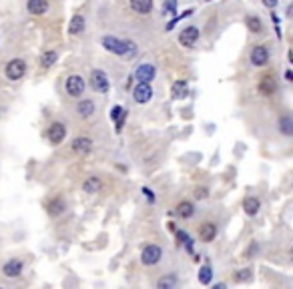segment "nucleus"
I'll use <instances>...</instances> for the list:
<instances>
[{
  "label": "nucleus",
  "instance_id": "412c9836",
  "mask_svg": "<svg viewBox=\"0 0 293 289\" xmlns=\"http://www.w3.org/2000/svg\"><path fill=\"white\" fill-rule=\"evenodd\" d=\"M76 113L78 116H83V118H89L92 113H94V103L91 98H85V100H78V105H76Z\"/></svg>",
  "mask_w": 293,
  "mask_h": 289
},
{
  "label": "nucleus",
  "instance_id": "aec40b11",
  "mask_svg": "<svg viewBox=\"0 0 293 289\" xmlns=\"http://www.w3.org/2000/svg\"><path fill=\"white\" fill-rule=\"evenodd\" d=\"M128 4L139 14H149L153 10V0H128Z\"/></svg>",
  "mask_w": 293,
  "mask_h": 289
},
{
  "label": "nucleus",
  "instance_id": "e433bc0d",
  "mask_svg": "<svg viewBox=\"0 0 293 289\" xmlns=\"http://www.w3.org/2000/svg\"><path fill=\"white\" fill-rule=\"evenodd\" d=\"M263 4H265V6L269 8V10H273L275 6H277V4H279V0H263Z\"/></svg>",
  "mask_w": 293,
  "mask_h": 289
},
{
  "label": "nucleus",
  "instance_id": "c756f323",
  "mask_svg": "<svg viewBox=\"0 0 293 289\" xmlns=\"http://www.w3.org/2000/svg\"><path fill=\"white\" fill-rule=\"evenodd\" d=\"M177 0H163V14H175Z\"/></svg>",
  "mask_w": 293,
  "mask_h": 289
},
{
  "label": "nucleus",
  "instance_id": "79ce46f5",
  "mask_svg": "<svg viewBox=\"0 0 293 289\" xmlns=\"http://www.w3.org/2000/svg\"><path fill=\"white\" fill-rule=\"evenodd\" d=\"M205 2H213V0H205Z\"/></svg>",
  "mask_w": 293,
  "mask_h": 289
},
{
  "label": "nucleus",
  "instance_id": "ddd939ff",
  "mask_svg": "<svg viewBox=\"0 0 293 289\" xmlns=\"http://www.w3.org/2000/svg\"><path fill=\"white\" fill-rule=\"evenodd\" d=\"M73 151L78 153V155H87V153L92 151V139H89V137H76L73 141Z\"/></svg>",
  "mask_w": 293,
  "mask_h": 289
},
{
  "label": "nucleus",
  "instance_id": "a19ab883",
  "mask_svg": "<svg viewBox=\"0 0 293 289\" xmlns=\"http://www.w3.org/2000/svg\"><path fill=\"white\" fill-rule=\"evenodd\" d=\"M213 287H215V289H225V283H215Z\"/></svg>",
  "mask_w": 293,
  "mask_h": 289
},
{
  "label": "nucleus",
  "instance_id": "f704fd0d",
  "mask_svg": "<svg viewBox=\"0 0 293 289\" xmlns=\"http://www.w3.org/2000/svg\"><path fill=\"white\" fill-rule=\"evenodd\" d=\"M187 239H189V235H187L185 231H177V243H179V245H183Z\"/></svg>",
  "mask_w": 293,
  "mask_h": 289
},
{
  "label": "nucleus",
  "instance_id": "9d476101",
  "mask_svg": "<svg viewBox=\"0 0 293 289\" xmlns=\"http://www.w3.org/2000/svg\"><path fill=\"white\" fill-rule=\"evenodd\" d=\"M64 137H67V127L62 123H53L51 129H48V141L53 145H60L64 141Z\"/></svg>",
  "mask_w": 293,
  "mask_h": 289
},
{
  "label": "nucleus",
  "instance_id": "4468645a",
  "mask_svg": "<svg viewBox=\"0 0 293 289\" xmlns=\"http://www.w3.org/2000/svg\"><path fill=\"white\" fill-rule=\"evenodd\" d=\"M85 26H87L85 16L83 14H74L71 19V22H69V35H73V37L80 35V32H85Z\"/></svg>",
  "mask_w": 293,
  "mask_h": 289
},
{
  "label": "nucleus",
  "instance_id": "f03ea898",
  "mask_svg": "<svg viewBox=\"0 0 293 289\" xmlns=\"http://www.w3.org/2000/svg\"><path fill=\"white\" fill-rule=\"evenodd\" d=\"M89 82H91V89H92L94 93H101V95H107L109 89H110L109 75H107L105 71H101V69H94V71L91 73Z\"/></svg>",
  "mask_w": 293,
  "mask_h": 289
},
{
  "label": "nucleus",
  "instance_id": "2f4dec72",
  "mask_svg": "<svg viewBox=\"0 0 293 289\" xmlns=\"http://www.w3.org/2000/svg\"><path fill=\"white\" fill-rule=\"evenodd\" d=\"M207 195H209L207 187H195V191H193V197H195V199H207Z\"/></svg>",
  "mask_w": 293,
  "mask_h": 289
},
{
  "label": "nucleus",
  "instance_id": "f3484780",
  "mask_svg": "<svg viewBox=\"0 0 293 289\" xmlns=\"http://www.w3.org/2000/svg\"><path fill=\"white\" fill-rule=\"evenodd\" d=\"M275 89H277V84H275V78L271 75L263 77L261 80H259V93L265 95V96H271L275 93Z\"/></svg>",
  "mask_w": 293,
  "mask_h": 289
},
{
  "label": "nucleus",
  "instance_id": "bb28decb",
  "mask_svg": "<svg viewBox=\"0 0 293 289\" xmlns=\"http://www.w3.org/2000/svg\"><path fill=\"white\" fill-rule=\"evenodd\" d=\"M177 283H179L177 275L169 273V275H165V277H161V279L157 281V289H173V287H177Z\"/></svg>",
  "mask_w": 293,
  "mask_h": 289
},
{
  "label": "nucleus",
  "instance_id": "7c9ffc66",
  "mask_svg": "<svg viewBox=\"0 0 293 289\" xmlns=\"http://www.w3.org/2000/svg\"><path fill=\"white\" fill-rule=\"evenodd\" d=\"M251 269H239L237 273H235V281H247V279H251Z\"/></svg>",
  "mask_w": 293,
  "mask_h": 289
},
{
  "label": "nucleus",
  "instance_id": "c85d7f7f",
  "mask_svg": "<svg viewBox=\"0 0 293 289\" xmlns=\"http://www.w3.org/2000/svg\"><path fill=\"white\" fill-rule=\"evenodd\" d=\"M191 14H193V8H187V10H183L181 14H175V19H173V20H169V24H167V30H173V28L177 26V22H179V20L189 19Z\"/></svg>",
  "mask_w": 293,
  "mask_h": 289
},
{
  "label": "nucleus",
  "instance_id": "58836bf2",
  "mask_svg": "<svg viewBox=\"0 0 293 289\" xmlns=\"http://www.w3.org/2000/svg\"><path fill=\"white\" fill-rule=\"evenodd\" d=\"M271 22H273V24H279V22H281V19H279V16L275 14V12H271Z\"/></svg>",
  "mask_w": 293,
  "mask_h": 289
},
{
  "label": "nucleus",
  "instance_id": "39448f33",
  "mask_svg": "<svg viewBox=\"0 0 293 289\" xmlns=\"http://www.w3.org/2000/svg\"><path fill=\"white\" fill-rule=\"evenodd\" d=\"M163 257V249L159 245H146L141 253V261L143 265H157Z\"/></svg>",
  "mask_w": 293,
  "mask_h": 289
},
{
  "label": "nucleus",
  "instance_id": "473e14b6",
  "mask_svg": "<svg viewBox=\"0 0 293 289\" xmlns=\"http://www.w3.org/2000/svg\"><path fill=\"white\" fill-rule=\"evenodd\" d=\"M125 121H127V111L123 109V113L119 115V118L115 121V131H117V133H121V131H123V125H125Z\"/></svg>",
  "mask_w": 293,
  "mask_h": 289
},
{
  "label": "nucleus",
  "instance_id": "dca6fc26",
  "mask_svg": "<svg viewBox=\"0 0 293 289\" xmlns=\"http://www.w3.org/2000/svg\"><path fill=\"white\" fill-rule=\"evenodd\" d=\"M259 209H261V201H259L257 197H245L243 199V211H245V215L253 217L259 213Z\"/></svg>",
  "mask_w": 293,
  "mask_h": 289
},
{
  "label": "nucleus",
  "instance_id": "cd10ccee",
  "mask_svg": "<svg viewBox=\"0 0 293 289\" xmlns=\"http://www.w3.org/2000/svg\"><path fill=\"white\" fill-rule=\"evenodd\" d=\"M211 281H213V269H211V265H203L199 269V283L201 285H209Z\"/></svg>",
  "mask_w": 293,
  "mask_h": 289
},
{
  "label": "nucleus",
  "instance_id": "a211bd4d",
  "mask_svg": "<svg viewBox=\"0 0 293 289\" xmlns=\"http://www.w3.org/2000/svg\"><path fill=\"white\" fill-rule=\"evenodd\" d=\"M187 93H189V82L187 80H175V84H173V87H171V96L173 98H185L187 96Z\"/></svg>",
  "mask_w": 293,
  "mask_h": 289
},
{
  "label": "nucleus",
  "instance_id": "b1692460",
  "mask_svg": "<svg viewBox=\"0 0 293 289\" xmlns=\"http://www.w3.org/2000/svg\"><path fill=\"white\" fill-rule=\"evenodd\" d=\"M245 24H247L249 32H253V35H261V32H263V22H261L259 16H247Z\"/></svg>",
  "mask_w": 293,
  "mask_h": 289
},
{
  "label": "nucleus",
  "instance_id": "c9c22d12",
  "mask_svg": "<svg viewBox=\"0 0 293 289\" xmlns=\"http://www.w3.org/2000/svg\"><path fill=\"white\" fill-rule=\"evenodd\" d=\"M121 113H123V107H119V105H117V107H112V109H110V118H112V121H117Z\"/></svg>",
  "mask_w": 293,
  "mask_h": 289
},
{
  "label": "nucleus",
  "instance_id": "4be33fe9",
  "mask_svg": "<svg viewBox=\"0 0 293 289\" xmlns=\"http://www.w3.org/2000/svg\"><path fill=\"white\" fill-rule=\"evenodd\" d=\"M101 187H103V183H101L99 177H89V179H85V183H83V191L89 193V195H94V193L101 191Z\"/></svg>",
  "mask_w": 293,
  "mask_h": 289
},
{
  "label": "nucleus",
  "instance_id": "0eeeda50",
  "mask_svg": "<svg viewBox=\"0 0 293 289\" xmlns=\"http://www.w3.org/2000/svg\"><path fill=\"white\" fill-rule=\"evenodd\" d=\"M155 75H157L155 64L143 62V64H139V69H137L135 75H131V77H133L135 80H139V82H151V80L155 78Z\"/></svg>",
  "mask_w": 293,
  "mask_h": 289
},
{
  "label": "nucleus",
  "instance_id": "5701e85b",
  "mask_svg": "<svg viewBox=\"0 0 293 289\" xmlns=\"http://www.w3.org/2000/svg\"><path fill=\"white\" fill-rule=\"evenodd\" d=\"M177 215L181 217V219H191L195 215V205L191 201H181L177 205Z\"/></svg>",
  "mask_w": 293,
  "mask_h": 289
},
{
  "label": "nucleus",
  "instance_id": "6e6552de",
  "mask_svg": "<svg viewBox=\"0 0 293 289\" xmlns=\"http://www.w3.org/2000/svg\"><path fill=\"white\" fill-rule=\"evenodd\" d=\"M133 96L139 105H146L149 100L153 98V87H151V82H139L135 91H133Z\"/></svg>",
  "mask_w": 293,
  "mask_h": 289
},
{
  "label": "nucleus",
  "instance_id": "393cba45",
  "mask_svg": "<svg viewBox=\"0 0 293 289\" xmlns=\"http://www.w3.org/2000/svg\"><path fill=\"white\" fill-rule=\"evenodd\" d=\"M56 58H58L56 50H46V53H42V57H40V66L42 69H51V66L56 62Z\"/></svg>",
  "mask_w": 293,
  "mask_h": 289
},
{
  "label": "nucleus",
  "instance_id": "1a4fd4ad",
  "mask_svg": "<svg viewBox=\"0 0 293 289\" xmlns=\"http://www.w3.org/2000/svg\"><path fill=\"white\" fill-rule=\"evenodd\" d=\"M251 64L253 66H265L269 62V48L263 44H257L251 48Z\"/></svg>",
  "mask_w": 293,
  "mask_h": 289
},
{
  "label": "nucleus",
  "instance_id": "423d86ee",
  "mask_svg": "<svg viewBox=\"0 0 293 289\" xmlns=\"http://www.w3.org/2000/svg\"><path fill=\"white\" fill-rule=\"evenodd\" d=\"M64 89H67L69 96H80L85 93V78L78 75H71L64 82Z\"/></svg>",
  "mask_w": 293,
  "mask_h": 289
},
{
  "label": "nucleus",
  "instance_id": "9b49d317",
  "mask_svg": "<svg viewBox=\"0 0 293 289\" xmlns=\"http://www.w3.org/2000/svg\"><path fill=\"white\" fill-rule=\"evenodd\" d=\"M217 237V225L211 223V221H205V223H201L199 227V239L203 243H211Z\"/></svg>",
  "mask_w": 293,
  "mask_h": 289
},
{
  "label": "nucleus",
  "instance_id": "7ed1b4c3",
  "mask_svg": "<svg viewBox=\"0 0 293 289\" xmlns=\"http://www.w3.org/2000/svg\"><path fill=\"white\" fill-rule=\"evenodd\" d=\"M199 37L201 35H199V28L197 26H185L181 32H179V44L185 46V48H191V46L197 44Z\"/></svg>",
  "mask_w": 293,
  "mask_h": 289
},
{
  "label": "nucleus",
  "instance_id": "f257e3e1",
  "mask_svg": "<svg viewBox=\"0 0 293 289\" xmlns=\"http://www.w3.org/2000/svg\"><path fill=\"white\" fill-rule=\"evenodd\" d=\"M101 44L107 53L110 55H117V57H135L137 55V44L133 40H121L117 37H103Z\"/></svg>",
  "mask_w": 293,
  "mask_h": 289
},
{
  "label": "nucleus",
  "instance_id": "6ab92c4d",
  "mask_svg": "<svg viewBox=\"0 0 293 289\" xmlns=\"http://www.w3.org/2000/svg\"><path fill=\"white\" fill-rule=\"evenodd\" d=\"M64 209H67V203H64L60 197L53 199V201H48V205H46V211L48 215H53V217H58L64 213Z\"/></svg>",
  "mask_w": 293,
  "mask_h": 289
},
{
  "label": "nucleus",
  "instance_id": "ea45409f",
  "mask_svg": "<svg viewBox=\"0 0 293 289\" xmlns=\"http://www.w3.org/2000/svg\"><path fill=\"white\" fill-rule=\"evenodd\" d=\"M285 80H287V82H293V73H291L289 69L285 71Z\"/></svg>",
  "mask_w": 293,
  "mask_h": 289
},
{
  "label": "nucleus",
  "instance_id": "72a5a7b5",
  "mask_svg": "<svg viewBox=\"0 0 293 289\" xmlns=\"http://www.w3.org/2000/svg\"><path fill=\"white\" fill-rule=\"evenodd\" d=\"M143 195H145V199H146V201H149L151 205H153V203H155V193L149 189V187H143Z\"/></svg>",
  "mask_w": 293,
  "mask_h": 289
},
{
  "label": "nucleus",
  "instance_id": "20e7f679",
  "mask_svg": "<svg viewBox=\"0 0 293 289\" xmlns=\"http://www.w3.org/2000/svg\"><path fill=\"white\" fill-rule=\"evenodd\" d=\"M26 73V62L22 58H12L8 64H6V77L10 80H20Z\"/></svg>",
  "mask_w": 293,
  "mask_h": 289
},
{
  "label": "nucleus",
  "instance_id": "2eb2a0df",
  "mask_svg": "<svg viewBox=\"0 0 293 289\" xmlns=\"http://www.w3.org/2000/svg\"><path fill=\"white\" fill-rule=\"evenodd\" d=\"M26 10L35 16H40L48 10V0H26Z\"/></svg>",
  "mask_w": 293,
  "mask_h": 289
},
{
  "label": "nucleus",
  "instance_id": "4c0bfd02",
  "mask_svg": "<svg viewBox=\"0 0 293 289\" xmlns=\"http://www.w3.org/2000/svg\"><path fill=\"white\" fill-rule=\"evenodd\" d=\"M255 253H257V243H251V247H249V251H247V257H253Z\"/></svg>",
  "mask_w": 293,
  "mask_h": 289
},
{
  "label": "nucleus",
  "instance_id": "a878e982",
  "mask_svg": "<svg viewBox=\"0 0 293 289\" xmlns=\"http://www.w3.org/2000/svg\"><path fill=\"white\" fill-rule=\"evenodd\" d=\"M279 131L285 135V137H291L293 135V118L289 115H283L279 118Z\"/></svg>",
  "mask_w": 293,
  "mask_h": 289
},
{
  "label": "nucleus",
  "instance_id": "f8f14e48",
  "mask_svg": "<svg viewBox=\"0 0 293 289\" xmlns=\"http://www.w3.org/2000/svg\"><path fill=\"white\" fill-rule=\"evenodd\" d=\"M22 269H24V263H22L20 259H10V261H6V263H4L2 273H4L6 277L14 279V277H20Z\"/></svg>",
  "mask_w": 293,
  "mask_h": 289
}]
</instances>
